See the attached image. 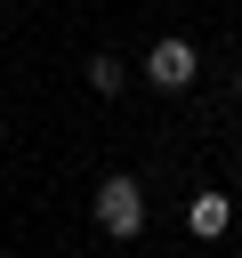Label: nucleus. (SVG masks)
<instances>
[{"mask_svg": "<svg viewBox=\"0 0 242 258\" xmlns=\"http://www.w3.org/2000/svg\"><path fill=\"white\" fill-rule=\"evenodd\" d=\"M97 226H105L113 242H137V234H145V185H137V177H105V185H97Z\"/></svg>", "mask_w": 242, "mask_h": 258, "instance_id": "obj_1", "label": "nucleus"}, {"mask_svg": "<svg viewBox=\"0 0 242 258\" xmlns=\"http://www.w3.org/2000/svg\"><path fill=\"white\" fill-rule=\"evenodd\" d=\"M186 226H194L202 242H218V234L234 226V202H226V194H194V202H186Z\"/></svg>", "mask_w": 242, "mask_h": 258, "instance_id": "obj_3", "label": "nucleus"}, {"mask_svg": "<svg viewBox=\"0 0 242 258\" xmlns=\"http://www.w3.org/2000/svg\"><path fill=\"white\" fill-rule=\"evenodd\" d=\"M145 81L153 89H194V40H153V56H145Z\"/></svg>", "mask_w": 242, "mask_h": 258, "instance_id": "obj_2", "label": "nucleus"}, {"mask_svg": "<svg viewBox=\"0 0 242 258\" xmlns=\"http://www.w3.org/2000/svg\"><path fill=\"white\" fill-rule=\"evenodd\" d=\"M234 97H242V73H234Z\"/></svg>", "mask_w": 242, "mask_h": 258, "instance_id": "obj_5", "label": "nucleus"}, {"mask_svg": "<svg viewBox=\"0 0 242 258\" xmlns=\"http://www.w3.org/2000/svg\"><path fill=\"white\" fill-rule=\"evenodd\" d=\"M121 81H129L121 56H89V89H97V97H121Z\"/></svg>", "mask_w": 242, "mask_h": 258, "instance_id": "obj_4", "label": "nucleus"}]
</instances>
